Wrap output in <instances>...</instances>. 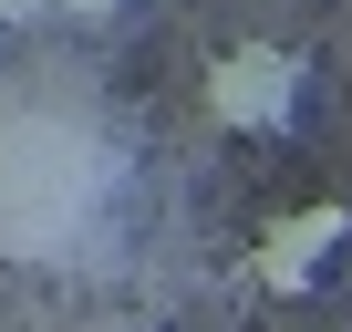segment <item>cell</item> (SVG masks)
I'll list each match as a JSON object with an SVG mask.
<instances>
[{
    "instance_id": "6da1fadb",
    "label": "cell",
    "mask_w": 352,
    "mask_h": 332,
    "mask_svg": "<svg viewBox=\"0 0 352 332\" xmlns=\"http://www.w3.org/2000/svg\"><path fill=\"white\" fill-rule=\"evenodd\" d=\"M300 94H311V73H300V52H280V42H228V52L208 63V114H218L228 135H290V125H300Z\"/></svg>"
},
{
    "instance_id": "7a4b0ae2",
    "label": "cell",
    "mask_w": 352,
    "mask_h": 332,
    "mask_svg": "<svg viewBox=\"0 0 352 332\" xmlns=\"http://www.w3.org/2000/svg\"><path fill=\"white\" fill-rule=\"evenodd\" d=\"M342 239H352V208H290V218H270L259 229V249H249V270H259V291H311L331 260H342Z\"/></svg>"
},
{
    "instance_id": "3957f363",
    "label": "cell",
    "mask_w": 352,
    "mask_h": 332,
    "mask_svg": "<svg viewBox=\"0 0 352 332\" xmlns=\"http://www.w3.org/2000/svg\"><path fill=\"white\" fill-rule=\"evenodd\" d=\"M52 11H63V21H114L124 0H52Z\"/></svg>"
},
{
    "instance_id": "277c9868",
    "label": "cell",
    "mask_w": 352,
    "mask_h": 332,
    "mask_svg": "<svg viewBox=\"0 0 352 332\" xmlns=\"http://www.w3.org/2000/svg\"><path fill=\"white\" fill-rule=\"evenodd\" d=\"M52 11V0H0V21H42Z\"/></svg>"
}]
</instances>
